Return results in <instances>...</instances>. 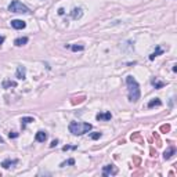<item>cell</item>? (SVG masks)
<instances>
[{
  "label": "cell",
  "mask_w": 177,
  "mask_h": 177,
  "mask_svg": "<svg viewBox=\"0 0 177 177\" xmlns=\"http://www.w3.org/2000/svg\"><path fill=\"white\" fill-rule=\"evenodd\" d=\"M126 83H127V90H129V101L136 102L140 98V86L137 80L133 76H127L126 78Z\"/></svg>",
  "instance_id": "1"
},
{
  "label": "cell",
  "mask_w": 177,
  "mask_h": 177,
  "mask_svg": "<svg viewBox=\"0 0 177 177\" xmlns=\"http://www.w3.org/2000/svg\"><path fill=\"white\" fill-rule=\"evenodd\" d=\"M91 126L90 123H80V122H71L69 123V132L75 136H80V134H84L87 133L89 130H91Z\"/></svg>",
  "instance_id": "2"
},
{
  "label": "cell",
  "mask_w": 177,
  "mask_h": 177,
  "mask_svg": "<svg viewBox=\"0 0 177 177\" xmlns=\"http://www.w3.org/2000/svg\"><path fill=\"white\" fill-rule=\"evenodd\" d=\"M8 11L15 13V14H28V13H29V8H28L25 4L21 3V1H18V0H14V1H11L10 6H8Z\"/></svg>",
  "instance_id": "3"
},
{
  "label": "cell",
  "mask_w": 177,
  "mask_h": 177,
  "mask_svg": "<svg viewBox=\"0 0 177 177\" xmlns=\"http://www.w3.org/2000/svg\"><path fill=\"white\" fill-rule=\"evenodd\" d=\"M118 173V169L113 165H107L102 167V174L104 176H115Z\"/></svg>",
  "instance_id": "4"
},
{
  "label": "cell",
  "mask_w": 177,
  "mask_h": 177,
  "mask_svg": "<svg viewBox=\"0 0 177 177\" xmlns=\"http://www.w3.org/2000/svg\"><path fill=\"white\" fill-rule=\"evenodd\" d=\"M15 76H17V79L24 80L27 78V68L22 67V65H19L18 68H17V72H15Z\"/></svg>",
  "instance_id": "5"
},
{
  "label": "cell",
  "mask_w": 177,
  "mask_h": 177,
  "mask_svg": "<svg viewBox=\"0 0 177 177\" xmlns=\"http://www.w3.org/2000/svg\"><path fill=\"white\" fill-rule=\"evenodd\" d=\"M11 27L14 28V29H24V28L27 27V24L24 22V21H21V19H13Z\"/></svg>",
  "instance_id": "6"
},
{
  "label": "cell",
  "mask_w": 177,
  "mask_h": 177,
  "mask_svg": "<svg viewBox=\"0 0 177 177\" xmlns=\"http://www.w3.org/2000/svg\"><path fill=\"white\" fill-rule=\"evenodd\" d=\"M112 118V115H111V112H104V113H97V116H96V119L97 121H109Z\"/></svg>",
  "instance_id": "7"
},
{
  "label": "cell",
  "mask_w": 177,
  "mask_h": 177,
  "mask_svg": "<svg viewBox=\"0 0 177 177\" xmlns=\"http://www.w3.org/2000/svg\"><path fill=\"white\" fill-rule=\"evenodd\" d=\"M17 163H18L17 159H6V161L1 162V166H3L4 169H8V167H11L13 165H17Z\"/></svg>",
  "instance_id": "8"
},
{
  "label": "cell",
  "mask_w": 177,
  "mask_h": 177,
  "mask_svg": "<svg viewBox=\"0 0 177 177\" xmlns=\"http://www.w3.org/2000/svg\"><path fill=\"white\" fill-rule=\"evenodd\" d=\"M35 140L36 141H39V143H44L46 140H47V134H46V132H38L36 133V136H35Z\"/></svg>",
  "instance_id": "9"
},
{
  "label": "cell",
  "mask_w": 177,
  "mask_h": 177,
  "mask_svg": "<svg viewBox=\"0 0 177 177\" xmlns=\"http://www.w3.org/2000/svg\"><path fill=\"white\" fill-rule=\"evenodd\" d=\"M174 154H176V148H174V147L167 148V150L163 152V159H170Z\"/></svg>",
  "instance_id": "10"
},
{
  "label": "cell",
  "mask_w": 177,
  "mask_h": 177,
  "mask_svg": "<svg viewBox=\"0 0 177 177\" xmlns=\"http://www.w3.org/2000/svg\"><path fill=\"white\" fill-rule=\"evenodd\" d=\"M71 15H72V18H73V19H79V18H82L83 10H82V8H73L72 13H71Z\"/></svg>",
  "instance_id": "11"
},
{
  "label": "cell",
  "mask_w": 177,
  "mask_h": 177,
  "mask_svg": "<svg viewBox=\"0 0 177 177\" xmlns=\"http://www.w3.org/2000/svg\"><path fill=\"white\" fill-rule=\"evenodd\" d=\"M161 105H162V101L159 98H154V100H151L148 102V108H154V107H161Z\"/></svg>",
  "instance_id": "12"
},
{
  "label": "cell",
  "mask_w": 177,
  "mask_h": 177,
  "mask_svg": "<svg viewBox=\"0 0 177 177\" xmlns=\"http://www.w3.org/2000/svg\"><path fill=\"white\" fill-rule=\"evenodd\" d=\"M32 122H35L33 118H30V116H25L21 119V126H22V129H25V126H27L28 123H32Z\"/></svg>",
  "instance_id": "13"
},
{
  "label": "cell",
  "mask_w": 177,
  "mask_h": 177,
  "mask_svg": "<svg viewBox=\"0 0 177 177\" xmlns=\"http://www.w3.org/2000/svg\"><path fill=\"white\" fill-rule=\"evenodd\" d=\"M28 43V38H18V39H15L14 40V44L15 46H24V44H27Z\"/></svg>",
  "instance_id": "14"
},
{
  "label": "cell",
  "mask_w": 177,
  "mask_h": 177,
  "mask_svg": "<svg viewBox=\"0 0 177 177\" xmlns=\"http://www.w3.org/2000/svg\"><path fill=\"white\" fill-rule=\"evenodd\" d=\"M163 53V50L161 49V47H159V46H156V50H155L154 53L151 54L150 56V60H155V57H158V56H161V54Z\"/></svg>",
  "instance_id": "15"
},
{
  "label": "cell",
  "mask_w": 177,
  "mask_h": 177,
  "mask_svg": "<svg viewBox=\"0 0 177 177\" xmlns=\"http://www.w3.org/2000/svg\"><path fill=\"white\" fill-rule=\"evenodd\" d=\"M151 83H152V86H154L155 89H162V87L165 86V83H163V82H159V80L156 79V78L151 80Z\"/></svg>",
  "instance_id": "16"
},
{
  "label": "cell",
  "mask_w": 177,
  "mask_h": 177,
  "mask_svg": "<svg viewBox=\"0 0 177 177\" xmlns=\"http://www.w3.org/2000/svg\"><path fill=\"white\" fill-rule=\"evenodd\" d=\"M71 49H72V51H82L84 47H83L82 44L80 46H78V44H73V46H71Z\"/></svg>",
  "instance_id": "17"
},
{
  "label": "cell",
  "mask_w": 177,
  "mask_h": 177,
  "mask_svg": "<svg viewBox=\"0 0 177 177\" xmlns=\"http://www.w3.org/2000/svg\"><path fill=\"white\" fill-rule=\"evenodd\" d=\"M101 136H102V134H101L100 132H96V133H91V134H90V138H93V140H98Z\"/></svg>",
  "instance_id": "18"
},
{
  "label": "cell",
  "mask_w": 177,
  "mask_h": 177,
  "mask_svg": "<svg viewBox=\"0 0 177 177\" xmlns=\"http://www.w3.org/2000/svg\"><path fill=\"white\" fill-rule=\"evenodd\" d=\"M169 130H170L169 124H163V126H161V132H162V133H167Z\"/></svg>",
  "instance_id": "19"
},
{
  "label": "cell",
  "mask_w": 177,
  "mask_h": 177,
  "mask_svg": "<svg viewBox=\"0 0 177 177\" xmlns=\"http://www.w3.org/2000/svg\"><path fill=\"white\" fill-rule=\"evenodd\" d=\"M3 86H4V87H10V86H11V87H15V86H17V83H15V82H4Z\"/></svg>",
  "instance_id": "20"
},
{
  "label": "cell",
  "mask_w": 177,
  "mask_h": 177,
  "mask_svg": "<svg viewBox=\"0 0 177 177\" xmlns=\"http://www.w3.org/2000/svg\"><path fill=\"white\" fill-rule=\"evenodd\" d=\"M76 148H78L76 145H65L62 150H64V151H69V150H76Z\"/></svg>",
  "instance_id": "21"
},
{
  "label": "cell",
  "mask_w": 177,
  "mask_h": 177,
  "mask_svg": "<svg viewBox=\"0 0 177 177\" xmlns=\"http://www.w3.org/2000/svg\"><path fill=\"white\" fill-rule=\"evenodd\" d=\"M67 165H75V161H73V159H69V161H67V162L61 163V166H67Z\"/></svg>",
  "instance_id": "22"
},
{
  "label": "cell",
  "mask_w": 177,
  "mask_h": 177,
  "mask_svg": "<svg viewBox=\"0 0 177 177\" xmlns=\"http://www.w3.org/2000/svg\"><path fill=\"white\" fill-rule=\"evenodd\" d=\"M8 136H10V138H17V137H18V133L13 132V133H10V134H8Z\"/></svg>",
  "instance_id": "23"
},
{
  "label": "cell",
  "mask_w": 177,
  "mask_h": 177,
  "mask_svg": "<svg viewBox=\"0 0 177 177\" xmlns=\"http://www.w3.org/2000/svg\"><path fill=\"white\" fill-rule=\"evenodd\" d=\"M57 144H58V141H57V140H54V141H51V144H50V147L51 148H54L57 145Z\"/></svg>",
  "instance_id": "24"
},
{
  "label": "cell",
  "mask_w": 177,
  "mask_h": 177,
  "mask_svg": "<svg viewBox=\"0 0 177 177\" xmlns=\"http://www.w3.org/2000/svg\"><path fill=\"white\" fill-rule=\"evenodd\" d=\"M58 14H60V15H64V14H65V10H64V8H60V10H58Z\"/></svg>",
  "instance_id": "25"
},
{
  "label": "cell",
  "mask_w": 177,
  "mask_h": 177,
  "mask_svg": "<svg viewBox=\"0 0 177 177\" xmlns=\"http://www.w3.org/2000/svg\"><path fill=\"white\" fill-rule=\"evenodd\" d=\"M3 41H4V36H0V44H3Z\"/></svg>",
  "instance_id": "26"
},
{
  "label": "cell",
  "mask_w": 177,
  "mask_h": 177,
  "mask_svg": "<svg viewBox=\"0 0 177 177\" xmlns=\"http://www.w3.org/2000/svg\"><path fill=\"white\" fill-rule=\"evenodd\" d=\"M0 143H1V144L4 143V141H3V138H1V137H0Z\"/></svg>",
  "instance_id": "27"
}]
</instances>
